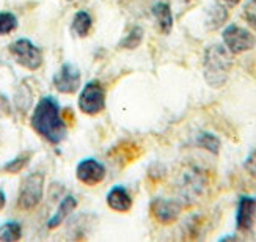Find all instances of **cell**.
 <instances>
[{"instance_id": "6da1fadb", "label": "cell", "mask_w": 256, "mask_h": 242, "mask_svg": "<svg viewBox=\"0 0 256 242\" xmlns=\"http://www.w3.org/2000/svg\"><path fill=\"white\" fill-rule=\"evenodd\" d=\"M30 124L38 136L52 145H58L66 138L68 128L62 116V108L54 96H42L33 110Z\"/></svg>"}, {"instance_id": "7a4b0ae2", "label": "cell", "mask_w": 256, "mask_h": 242, "mask_svg": "<svg viewBox=\"0 0 256 242\" xmlns=\"http://www.w3.org/2000/svg\"><path fill=\"white\" fill-rule=\"evenodd\" d=\"M232 68L231 52L222 44H210L204 50L203 74L209 86L222 88L230 77Z\"/></svg>"}, {"instance_id": "3957f363", "label": "cell", "mask_w": 256, "mask_h": 242, "mask_svg": "<svg viewBox=\"0 0 256 242\" xmlns=\"http://www.w3.org/2000/svg\"><path fill=\"white\" fill-rule=\"evenodd\" d=\"M44 195V174L41 172H33L27 174L20 182L18 195V208L22 211H30L36 208Z\"/></svg>"}, {"instance_id": "277c9868", "label": "cell", "mask_w": 256, "mask_h": 242, "mask_svg": "<svg viewBox=\"0 0 256 242\" xmlns=\"http://www.w3.org/2000/svg\"><path fill=\"white\" fill-rule=\"evenodd\" d=\"M10 52L14 60L24 66L28 71H36L42 64V52L38 46H35L30 40L20 38L10 44Z\"/></svg>"}, {"instance_id": "5b68a950", "label": "cell", "mask_w": 256, "mask_h": 242, "mask_svg": "<svg viewBox=\"0 0 256 242\" xmlns=\"http://www.w3.org/2000/svg\"><path fill=\"white\" fill-rule=\"evenodd\" d=\"M79 108L85 115H98L106 108V90L98 80L86 82L79 94Z\"/></svg>"}, {"instance_id": "8992f818", "label": "cell", "mask_w": 256, "mask_h": 242, "mask_svg": "<svg viewBox=\"0 0 256 242\" xmlns=\"http://www.w3.org/2000/svg\"><path fill=\"white\" fill-rule=\"evenodd\" d=\"M222 38H224L225 48L231 52V55L244 54L256 46V36L253 33L236 24L228 26L222 33Z\"/></svg>"}, {"instance_id": "52a82bcc", "label": "cell", "mask_w": 256, "mask_h": 242, "mask_svg": "<svg viewBox=\"0 0 256 242\" xmlns=\"http://www.w3.org/2000/svg\"><path fill=\"white\" fill-rule=\"evenodd\" d=\"M52 84L55 90L63 94H72L80 86V71L72 63H63L62 68L55 72Z\"/></svg>"}, {"instance_id": "ba28073f", "label": "cell", "mask_w": 256, "mask_h": 242, "mask_svg": "<svg viewBox=\"0 0 256 242\" xmlns=\"http://www.w3.org/2000/svg\"><path fill=\"white\" fill-rule=\"evenodd\" d=\"M182 211V203L173 200V198H164V196H156L151 202V214L158 220L159 224L168 225L173 224L174 220L180 217Z\"/></svg>"}, {"instance_id": "9c48e42d", "label": "cell", "mask_w": 256, "mask_h": 242, "mask_svg": "<svg viewBox=\"0 0 256 242\" xmlns=\"http://www.w3.org/2000/svg\"><path fill=\"white\" fill-rule=\"evenodd\" d=\"M106 174H107L106 165L93 158H86L80 160L76 168L77 180L86 186H96L99 182H102Z\"/></svg>"}, {"instance_id": "30bf717a", "label": "cell", "mask_w": 256, "mask_h": 242, "mask_svg": "<svg viewBox=\"0 0 256 242\" xmlns=\"http://www.w3.org/2000/svg\"><path fill=\"white\" fill-rule=\"evenodd\" d=\"M256 218V196L240 195L236 211V228L242 233L252 231Z\"/></svg>"}, {"instance_id": "8fae6325", "label": "cell", "mask_w": 256, "mask_h": 242, "mask_svg": "<svg viewBox=\"0 0 256 242\" xmlns=\"http://www.w3.org/2000/svg\"><path fill=\"white\" fill-rule=\"evenodd\" d=\"M106 202L108 208L116 212H128L132 208V196L124 186H114L108 190Z\"/></svg>"}, {"instance_id": "7c38bea8", "label": "cell", "mask_w": 256, "mask_h": 242, "mask_svg": "<svg viewBox=\"0 0 256 242\" xmlns=\"http://www.w3.org/2000/svg\"><path fill=\"white\" fill-rule=\"evenodd\" d=\"M77 208V200L74 195H66L63 200L60 202L57 211H55L52 214V217L48 220V228L54 230L60 226L66 218H68V216L74 211V209Z\"/></svg>"}, {"instance_id": "4fadbf2b", "label": "cell", "mask_w": 256, "mask_h": 242, "mask_svg": "<svg viewBox=\"0 0 256 242\" xmlns=\"http://www.w3.org/2000/svg\"><path fill=\"white\" fill-rule=\"evenodd\" d=\"M152 14L158 19V24L160 27L162 33H170L173 28V14H172V8L168 4L165 2H159L152 6Z\"/></svg>"}, {"instance_id": "5bb4252c", "label": "cell", "mask_w": 256, "mask_h": 242, "mask_svg": "<svg viewBox=\"0 0 256 242\" xmlns=\"http://www.w3.org/2000/svg\"><path fill=\"white\" fill-rule=\"evenodd\" d=\"M93 26V19L92 16L86 13V11H77L72 18V24H71V30L76 33L77 36H86L92 30Z\"/></svg>"}, {"instance_id": "9a60e30c", "label": "cell", "mask_w": 256, "mask_h": 242, "mask_svg": "<svg viewBox=\"0 0 256 242\" xmlns=\"http://www.w3.org/2000/svg\"><path fill=\"white\" fill-rule=\"evenodd\" d=\"M195 142H196V145L200 148L209 151L210 154H214V156H217V154L220 152L222 142H220V138L216 134H212V132H208V130L200 132V134L196 136Z\"/></svg>"}, {"instance_id": "2e32d148", "label": "cell", "mask_w": 256, "mask_h": 242, "mask_svg": "<svg viewBox=\"0 0 256 242\" xmlns=\"http://www.w3.org/2000/svg\"><path fill=\"white\" fill-rule=\"evenodd\" d=\"M22 236V226L16 220H8L0 225V242H14Z\"/></svg>"}, {"instance_id": "e0dca14e", "label": "cell", "mask_w": 256, "mask_h": 242, "mask_svg": "<svg viewBox=\"0 0 256 242\" xmlns=\"http://www.w3.org/2000/svg\"><path fill=\"white\" fill-rule=\"evenodd\" d=\"M32 156H33L32 151L20 152V154H18L14 159H11L10 162H6L4 167H2V170L6 172V173H19L20 170H24L27 165H28Z\"/></svg>"}, {"instance_id": "ac0fdd59", "label": "cell", "mask_w": 256, "mask_h": 242, "mask_svg": "<svg viewBox=\"0 0 256 242\" xmlns=\"http://www.w3.org/2000/svg\"><path fill=\"white\" fill-rule=\"evenodd\" d=\"M228 18V11L224 5L216 4L212 5L209 11V16H208V27L209 28H218Z\"/></svg>"}, {"instance_id": "d6986e66", "label": "cell", "mask_w": 256, "mask_h": 242, "mask_svg": "<svg viewBox=\"0 0 256 242\" xmlns=\"http://www.w3.org/2000/svg\"><path fill=\"white\" fill-rule=\"evenodd\" d=\"M142 40H143V30L140 27H134L128 35L120 41L118 46L123 49H136L140 46Z\"/></svg>"}, {"instance_id": "ffe728a7", "label": "cell", "mask_w": 256, "mask_h": 242, "mask_svg": "<svg viewBox=\"0 0 256 242\" xmlns=\"http://www.w3.org/2000/svg\"><path fill=\"white\" fill-rule=\"evenodd\" d=\"M18 27V18L8 11H0V35H8Z\"/></svg>"}, {"instance_id": "44dd1931", "label": "cell", "mask_w": 256, "mask_h": 242, "mask_svg": "<svg viewBox=\"0 0 256 242\" xmlns=\"http://www.w3.org/2000/svg\"><path fill=\"white\" fill-rule=\"evenodd\" d=\"M244 18L248 22V26L256 30V0H248L244 6Z\"/></svg>"}, {"instance_id": "7402d4cb", "label": "cell", "mask_w": 256, "mask_h": 242, "mask_svg": "<svg viewBox=\"0 0 256 242\" xmlns=\"http://www.w3.org/2000/svg\"><path fill=\"white\" fill-rule=\"evenodd\" d=\"M244 168L247 170L248 174H252L253 178H256V150H253L248 158L246 159V162H244Z\"/></svg>"}, {"instance_id": "603a6c76", "label": "cell", "mask_w": 256, "mask_h": 242, "mask_svg": "<svg viewBox=\"0 0 256 242\" xmlns=\"http://www.w3.org/2000/svg\"><path fill=\"white\" fill-rule=\"evenodd\" d=\"M11 115V104L8 101V98L0 93V120H4Z\"/></svg>"}, {"instance_id": "cb8c5ba5", "label": "cell", "mask_w": 256, "mask_h": 242, "mask_svg": "<svg viewBox=\"0 0 256 242\" xmlns=\"http://www.w3.org/2000/svg\"><path fill=\"white\" fill-rule=\"evenodd\" d=\"M5 204H6V195H5L4 189H0V211L5 208Z\"/></svg>"}, {"instance_id": "d4e9b609", "label": "cell", "mask_w": 256, "mask_h": 242, "mask_svg": "<svg viewBox=\"0 0 256 242\" xmlns=\"http://www.w3.org/2000/svg\"><path fill=\"white\" fill-rule=\"evenodd\" d=\"M225 4H228V5H231V6H234V5H238L240 0H224Z\"/></svg>"}, {"instance_id": "484cf974", "label": "cell", "mask_w": 256, "mask_h": 242, "mask_svg": "<svg viewBox=\"0 0 256 242\" xmlns=\"http://www.w3.org/2000/svg\"><path fill=\"white\" fill-rule=\"evenodd\" d=\"M232 239H238L236 236H224V238H220V240H232Z\"/></svg>"}, {"instance_id": "4316f807", "label": "cell", "mask_w": 256, "mask_h": 242, "mask_svg": "<svg viewBox=\"0 0 256 242\" xmlns=\"http://www.w3.org/2000/svg\"><path fill=\"white\" fill-rule=\"evenodd\" d=\"M182 2H186V4H188V2H192V0H182Z\"/></svg>"}]
</instances>
